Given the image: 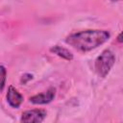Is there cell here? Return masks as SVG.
<instances>
[{
  "label": "cell",
  "instance_id": "1",
  "mask_svg": "<svg viewBox=\"0 0 123 123\" xmlns=\"http://www.w3.org/2000/svg\"><path fill=\"white\" fill-rule=\"evenodd\" d=\"M110 37V32L106 30H85L70 34L65 42L78 51L88 52L105 43Z\"/></svg>",
  "mask_w": 123,
  "mask_h": 123
},
{
  "label": "cell",
  "instance_id": "9",
  "mask_svg": "<svg viewBox=\"0 0 123 123\" xmlns=\"http://www.w3.org/2000/svg\"><path fill=\"white\" fill-rule=\"evenodd\" d=\"M121 37H122V35H121V34H119V35H118V37H117V41H118V42H120V43L122 42V38H121Z\"/></svg>",
  "mask_w": 123,
  "mask_h": 123
},
{
  "label": "cell",
  "instance_id": "10",
  "mask_svg": "<svg viewBox=\"0 0 123 123\" xmlns=\"http://www.w3.org/2000/svg\"><path fill=\"white\" fill-rule=\"evenodd\" d=\"M111 1H112V2H115V1H120V0H111Z\"/></svg>",
  "mask_w": 123,
  "mask_h": 123
},
{
  "label": "cell",
  "instance_id": "2",
  "mask_svg": "<svg viewBox=\"0 0 123 123\" xmlns=\"http://www.w3.org/2000/svg\"><path fill=\"white\" fill-rule=\"evenodd\" d=\"M115 62V56L111 50H104L95 60L94 68L97 75L105 78L112 68Z\"/></svg>",
  "mask_w": 123,
  "mask_h": 123
},
{
  "label": "cell",
  "instance_id": "3",
  "mask_svg": "<svg viewBox=\"0 0 123 123\" xmlns=\"http://www.w3.org/2000/svg\"><path fill=\"white\" fill-rule=\"evenodd\" d=\"M46 117V111L44 110H29L22 113L20 121L24 123H39Z\"/></svg>",
  "mask_w": 123,
  "mask_h": 123
},
{
  "label": "cell",
  "instance_id": "7",
  "mask_svg": "<svg viewBox=\"0 0 123 123\" xmlns=\"http://www.w3.org/2000/svg\"><path fill=\"white\" fill-rule=\"evenodd\" d=\"M6 76H7V70L3 65H0V91H2L5 87L6 84Z\"/></svg>",
  "mask_w": 123,
  "mask_h": 123
},
{
  "label": "cell",
  "instance_id": "5",
  "mask_svg": "<svg viewBox=\"0 0 123 123\" xmlns=\"http://www.w3.org/2000/svg\"><path fill=\"white\" fill-rule=\"evenodd\" d=\"M6 98H7L8 104H9L12 108H14V109L19 108L20 105H21L22 102H23V96H22L21 93H19L18 90H17L15 87H13L12 86H9L8 92H7V95H6Z\"/></svg>",
  "mask_w": 123,
  "mask_h": 123
},
{
  "label": "cell",
  "instance_id": "4",
  "mask_svg": "<svg viewBox=\"0 0 123 123\" xmlns=\"http://www.w3.org/2000/svg\"><path fill=\"white\" fill-rule=\"evenodd\" d=\"M56 95V88L54 87H50L48 88L45 92L34 95L32 97H30V102L36 105H44V104H48L50 103Z\"/></svg>",
  "mask_w": 123,
  "mask_h": 123
},
{
  "label": "cell",
  "instance_id": "8",
  "mask_svg": "<svg viewBox=\"0 0 123 123\" xmlns=\"http://www.w3.org/2000/svg\"><path fill=\"white\" fill-rule=\"evenodd\" d=\"M33 78V75H31V74H24L23 76H22V78H21V83H23V84H26L29 80H31Z\"/></svg>",
  "mask_w": 123,
  "mask_h": 123
},
{
  "label": "cell",
  "instance_id": "6",
  "mask_svg": "<svg viewBox=\"0 0 123 123\" xmlns=\"http://www.w3.org/2000/svg\"><path fill=\"white\" fill-rule=\"evenodd\" d=\"M50 52L59 56L60 58L66 60V61H72L73 60V54L66 48L59 46V45H55L53 47L50 48Z\"/></svg>",
  "mask_w": 123,
  "mask_h": 123
}]
</instances>
